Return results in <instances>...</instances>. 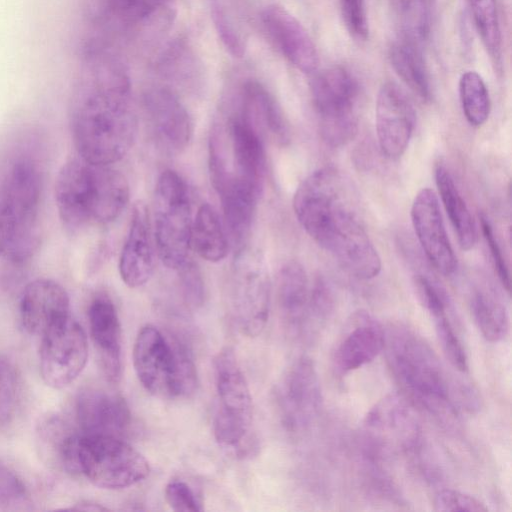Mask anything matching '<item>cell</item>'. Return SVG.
<instances>
[{
    "label": "cell",
    "mask_w": 512,
    "mask_h": 512,
    "mask_svg": "<svg viewBox=\"0 0 512 512\" xmlns=\"http://www.w3.org/2000/svg\"><path fill=\"white\" fill-rule=\"evenodd\" d=\"M84 68L71 116L74 145L83 160L112 165L131 149L138 132L129 79L108 52L85 56Z\"/></svg>",
    "instance_id": "1"
},
{
    "label": "cell",
    "mask_w": 512,
    "mask_h": 512,
    "mask_svg": "<svg viewBox=\"0 0 512 512\" xmlns=\"http://www.w3.org/2000/svg\"><path fill=\"white\" fill-rule=\"evenodd\" d=\"M293 210L304 231L352 276L376 277L381 258L348 205L340 173L323 167L307 176L293 197Z\"/></svg>",
    "instance_id": "2"
},
{
    "label": "cell",
    "mask_w": 512,
    "mask_h": 512,
    "mask_svg": "<svg viewBox=\"0 0 512 512\" xmlns=\"http://www.w3.org/2000/svg\"><path fill=\"white\" fill-rule=\"evenodd\" d=\"M37 139L20 138L0 152V256L22 263L36 246L43 164Z\"/></svg>",
    "instance_id": "3"
},
{
    "label": "cell",
    "mask_w": 512,
    "mask_h": 512,
    "mask_svg": "<svg viewBox=\"0 0 512 512\" xmlns=\"http://www.w3.org/2000/svg\"><path fill=\"white\" fill-rule=\"evenodd\" d=\"M63 227L75 233L90 224H107L125 209L130 189L126 177L111 165L73 158L60 168L54 187Z\"/></svg>",
    "instance_id": "4"
},
{
    "label": "cell",
    "mask_w": 512,
    "mask_h": 512,
    "mask_svg": "<svg viewBox=\"0 0 512 512\" xmlns=\"http://www.w3.org/2000/svg\"><path fill=\"white\" fill-rule=\"evenodd\" d=\"M387 360L402 390L427 410L456 413V391L431 346L412 330L391 327L385 335Z\"/></svg>",
    "instance_id": "5"
},
{
    "label": "cell",
    "mask_w": 512,
    "mask_h": 512,
    "mask_svg": "<svg viewBox=\"0 0 512 512\" xmlns=\"http://www.w3.org/2000/svg\"><path fill=\"white\" fill-rule=\"evenodd\" d=\"M133 365L142 386L158 397H188L198 385L190 351L177 338L147 324L136 337Z\"/></svg>",
    "instance_id": "6"
},
{
    "label": "cell",
    "mask_w": 512,
    "mask_h": 512,
    "mask_svg": "<svg viewBox=\"0 0 512 512\" xmlns=\"http://www.w3.org/2000/svg\"><path fill=\"white\" fill-rule=\"evenodd\" d=\"M192 221L185 182L175 171H163L154 194V239L161 261L171 269L188 260Z\"/></svg>",
    "instance_id": "7"
},
{
    "label": "cell",
    "mask_w": 512,
    "mask_h": 512,
    "mask_svg": "<svg viewBox=\"0 0 512 512\" xmlns=\"http://www.w3.org/2000/svg\"><path fill=\"white\" fill-rule=\"evenodd\" d=\"M310 91L323 141L334 148L346 145L358 130L356 78L344 67L326 68L313 77Z\"/></svg>",
    "instance_id": "8"
},
{
    "label": "cell",
    "mask_w": 512,
    "mask_h": 512,
    "mask_svg": "<svg viewBox=\"0 0 512 512\" xmlns=\"http://www.w3.org/2000/svg\"><path fill=\"white\" fill-rule=\"evenodd\" d=\"M218 407L213 431L216 441L242 451L252 425V397L234 350L221 349L214 359Z\"/></svg>",
    "instance_id": "9"
},
{
    "label": "cell",
    "mask_w": 512,
    "mask_h": 512,
    "mask_svg": "<svg viewBox=\"0 0 512 512\" xmlns=\"http://www.w3.org/2000/svg\"><path fill=\"white\" fill-rule=\"evenodd\" d=\"M78 457L80 474L103 489L133 486L150 472L145 457L119 437L81 435Z\"/></svg>",
    "instance_id": "10"
},
{
    "label": "cell",
    "mask_w": 512,
    "mask_h": 512,
    "mask_svg": "<svg viewBox=\"0 0 512 512\" xmlns=\"http://www.w3.org/2000/svg\"><path fill=\"white\" fill-rule=\"evenodd\" d=\"M235 321L243 334L255 337L264 330L270 306V282L263 259L245 248L238 253L231 279Z\"/></svg>",
    "instance_id": "11"
},
{
    "label": "cell",
    "mask_w": 512,
    "mask_h": 512,
    "mask_svg": "<svg viewBox=\"0 0 512 512\" xmlns=\"http://www.w3.org/2000/svg\"><path fill=\"white\" fill-rule=\"evenodd\" d=\"M41 337V377L51 388H64L79 376L86 365V334L81 325L70 316Z\"/></svg>",
    "instance_id": "12"
},
{
    "label": "cell",
    "mask_w": 512,
    "mask_h": 512,
    "mask_svg": "<svg viewBox=\"0 0 512 512\" xmlns=\"http://www.w3.org/2000/svg\"><path fill=\"white\" fill-rule=\"evenodd\" d=\"M319 377L311 358L297 359L286 373L278 392L283 425L290 432H299L310 425L321 407Z\"/></svg>",
    "instance_id": "13"
},
{
    "label": "cell",
    "mask_w": 512,
    "mask_h": 512,
    "mask_svg": "<svg viewBox=\"0 0 512 512\" xmlns=\"http://www.w3.org/2000/svg\"><path fill=\"white\" fill-rule=\"evenodd\" d=\"M415 109L406 93L395 83H384L377 95L375 126L382 153L397 159L406 151L415 127Z\"/></svg>",
    "instance_id": "14"
},
{
    "label": "cell",
    "mask_w": 512,
    "mask_h": 512,
    "mask_svg": "<svg viewBox=\"0 0 512 512\" xmlns=\"http://www.w3.org/2000/svg\"><path fill=\"white\" fill-rule=\"evenodd\" d=\"M175 14L173 0H97L99 24L126 35L166 29Z\"/></svg>",
    "instance_id": "15"
},
{
    "label": "cell",
    "mask_w": 512,
    "mask_h": 512,
    "mask_svg": "<svg viewBox=\"0 0 512 512\" xmlns=\"http://www.w3.org/2000/svg\"><path fill=\"white\" fill-rule=\"evenodd\" d=\"M143 107L159 146L168 153H181L191 139L192 122L178 96L166 87L151 88L143 96Z\"/></svg>",
    "instance_id": "16"
},
{
    "label": "cell",
    "mask_w": 512,
    "mask_h": 512,
    "mask_svg": "<svg viewBox=\"0 0 512 512\" xmlns=\"http://www.w3.org/2000/svg\"><path fill=\"white\" fill-rule=\"evenodd\" d=\"M412 225L417 239L431 264L442 274L451 275L457 259L446 233L439 201L430 188H422L411 206Z\"/></svg>",
    "instance_id": "17"
},
{
    "label": "cell",
    "mask_w": 512,
    "mask_h": 512,
    "mask_svg": "<svg viewBox=\"0 0 512 512\" xmlns=\"http://www.w3.org/2000/svg\"><path fill=\"white\" fill-rule=\"evenodd\" d=\"M263 28L274 47L295 68L313 73L319 64L316 46L303 25L285 8L272 4L261 14Z\"/></svg>",
    "instance_id": "18"
},
{
    "label": "cell",
    "mask_w": 512,
    "mask_h": 512,
    "mask_svg": "<svg viewBox=\"0 0 512 512\" xmlns=\"http://www.w3.org/2000/svg\"><path fill=\"white\" fill-rule=\"evenodd\" d=\"M76 421L81 435L123 438L131 413L123 397L98 388H85L76 399Z\"/></svg>",
    "instance_id": "19"
},
{
    "label": "cell",
    "mask_w": 512,
    "mask_h": 512,
    "mask_svg": "<svg viewBox=\"0 0 512 512\" xmlns=\"http://www.w3.org/2000/svg\"><path fill=\"white\" fill-rule=\"evenodd\" d=\"M69 317V296L58 282L41 278L26 285L20 300V318L28 333L42 336Z\"/></svg>",
    "instance_id": "20"
},
{
    "label": "cell",
    "mask_w": 512,
    "mask_h": 512,
    "mask_svg": "<svg viewBox=\"0 0 512 512\" xmlns=\"http://www.w3.org/2000/svg\"><path fill=\"white\" fill-rule=\"evenodd\" d=\"M154 255L149 210L139 201L133 206L129 231L119 258L122 281L131 288L144 285L153 274Z\"/></svg>",
    "instance_id": "21"
},
{
    "label": "cell",
    "mask_w": 512,
    "mask_h": 512,
    "mask_svg": "<svg viewBox=\"0 0 512 512\" xmlns=\"http://www.w3.org/2000/svg\"><path fill=\"white\" fill-rule=\"evenodd\" d=\"M348 324L334 357L337 369L343 373L370 363L385 347V331L367 311L353 313Z\"/></svg>",
    "instance_id": "22"
},
{
    "label": "cell",
    "mask_w": 512,
    "mask_h": 512,
    "mask_svg": "<svg viewBox=\"0 0 512 512\" xmlns=\"http://www.w3.org/2000/svg\"><path fill=\"white\" fill-rule=\"evenodd\" d=\"M90 334L102 370L110 382L121 377V325L113 302L106 296L93 299L88 309Z\"/></svg>",
    "instance_id": "23"
},
{
    "label": "cell",
    "mask_w": 512,
    "mask_h": 512,
    "mask_svg": "<svg viewBox=\"0 0 512 512\" xmlns=\"http://www.w3.org/2000/svg\"><path fill=\"white\" fill-rule=\"evenodd\" d=\"M413 416L402 397L390 395L371 409L366 417V426L386 444L407 448L418 436Z\"/></svg>",
    "instance_id": "24"
},
{
    "label": "cell",
    "mask_w": 512,
    "mask_h": 512,
    "mask_svg": "<svg viewBox=\"0 0 512 512\" xmlns=\"http://www.w3.org/2000/svg\"><path fill=\"white\" fill-rule=\"evenodd\" d=\"M277 302L289 330L301 329L309 313L310 288L304 267L297 261L282 266L277 277Z\"/></svg>",
    "instance_id": "25"
},
{
    "label": "cell",
    "mask_w": 512,
    "mask_h": 512,
    "mask_svg": "<svg viewBox=\"0 0 512 512\" xmlns=\"http://www.w3.org/2000/svg\"><path fill=\"white\" fill-rule=\"evenodd\" d=\"M239 109L262 133L266 130L280 144L290 140L286 118L271 93L257 81H247L241 90Z\"/></svg>",
    "instance_id": "26"
},
{
    "label": "cell",
    "mask_w": 512,
    "mask_h": 512,
    "mask_svg": "<svg viewBox=\"0 0 512 512\" xmlns=\"http://www.w3.org/2000/svg\"><path fill=\"white\" fill-rule=\"evenodd\" d=\"M389 60L402 81L422 100L431 98V83L421 44L400 35L389 48Z\"/></svg>",
    "instance_id": "27"
},
{
    "label": "cell",
    "mask_w": 512,
    "mask_h": 512,
    "mask_svg": "<svg viewBox=\"0 0 512 512\" xmlns=\"http://www.w3.org/2000/svg\"><path fill=\"white\" fill-rule=\"evenodd\" d=\"M435 181L460 247L466 251L472 249L477 241L476 225L452 175L444 165L436 167Z\"/></svg>",
    "instance_id": "28"
},
{
    "label": "cell",
    "mask_w": 512,
    "mask_h": 512,
    "mask_svg": "<svg viewBox=\"0 0 512 512\" xmlns=\"http://www.w3.org/2000/svg\"><path fill=\"white\" fill-rule=\"evenodd\" d=\"M38 433L43 449L58 467L70 474H80L78 430L59 417H51L42 423Z\"/></svg>",
    "instance_id": "29"
},
{
    "label": "cell",
    "mask_w": 512,
    "mask_h": 512,
    "mask_svg": "<svg viewBox=\"0 0 512 512\" xmlns=\"http://www.w3.org/2000/svg\"><path fill=\"white\" fill-rule=\"evenodd\" d=\"M190 244L202 259L209 262L222 261L228 253L225 228L209 204H202L192 221Z\"/></svg>",
    "instance_id": "30"
},
{
    "label": "cell",
    "mask_w": 512,
    "mask_h": 512,
    "mask_svg": "<svg viewBox=\"0 0 512 512\" xmlns=\"http://www.w3.org/2000/svg\"><path fill=\"white\" fill-rule=\"evenodd\" d=\"M472 314L483 337L489 342L503 340L509 328L504 306L489 294L476 291L471 299Z\"/></svg>",
    "instance_id": "31"
},
{
    "label": "cell",
    "mask_w": 512,
    "mask_h": 512,
    "mask_svg": "<svg viewBox=\"0 0 512 512\" xmlns=\"http://www.w3.org/2000/svg\"><path fill=\"white\" fill-rule=\"evenodd\" d=\"M468 4L481 41L495 65L500 68L502 37L496 0H468Z\"/></svg>",
    "instance_id": "32"
},
{
    "label": "cell",
    "mask_w": 512,
    "mask_h": 512,
    "mask_svg": "<svg viewBox=\"0 0 512 512\" xmlns=\"http://www.w3.org/2000/svg\"><path fill=\"white\" fill-rule=\"evenodd\" d=\"M459 97L464 116L472 126L483 125L490 113V97L483 78L465 71L459 79Z\"/></svg>",
    "instance_id": "33"
},
{
    "label": "cell",
    "mask_w": 512,
    "mask_h": 512,
    "mask_svg": "<svg viewBox=\"0 0 512 512\" xmlns=\"http://www.w3.org/2000/svg\"><path fill=\"white\" fill-rule=\"evenodd\" d=\"M436 0H398L401 35L424 43L430 36Z\"/></svg>",
    "instance_id": "34"
},
{
    "label": "cell",
    "mask_w": 512,
    "mask_h": 512,
    "mask_svg": "<svg viewBox=\"0 0 512 512\" xmlns=\"http://www.w3.org/2000/svg\"><path fill=\"white\" fill-rule=\"evenodd\" d=\"M156 67L164 76L187 81L196 74L198 65L190 47L182 40H175L161 52Z\"/></svg>",
    "instance_id": "35"
},
{
    "label": "cell",
    "mask_w": 512,
    "mask_h": 512,
    "mask_svg": "<svg viewBox=\"0 0 512 512\" xmlns=\"http://www.w3.org/2000/svg\"><path fill=\"white\" fill-rule=\"evenodd\" d=\"M211 15L216 31L225 48L232 56L242 57L246 49L245 39L224 5L216 0L213 1Z\"/></svg>",
    "instance_id": "36"
},
{
    "label": "cell",
    "mask_w": 512,
    "mask_h": 512,
    "mask_svg": "<svg viewBox=\"0 0 512 512\" xmlns=\"http://www.w3.org/2000/svg\"><path fill=\"white\" fill-rule=\"evenodd\" d=\"M435 330L442 350L450 364L460 372L468 371V358L447 314L434 318Z\"/></svg>",
    "instance_id": "37"
},
{
    "label": "cell",
    "mask_w": 512,
    "mask_h": 512,
    "mask_svg": "<svg viewBox=\"0 0 512 512\" xmlns=\"http://www.w3.org/2000/svg\"><path fill=\"white\" fill-rule=\"evenodd\" d=\"M343 22L350 35L365 41L369 35L365 0H339Z\"/></svg>",
    "instance_id": "38"
},
{
    "label": "cell",
    "mask_w": 512,
    "mask_h": 512,
    "mask_svg": "<svg viewBox=\"0 0 512 512\" xmlns=\"http://www.w3.org/2000/svg\"><path fill=\"white\" fill-rule=\"evenodd\" d=\"M434 510L441 512L469 511L486 512L488 508L477 498L451 489L436 493L433 500Z\"/></svg>",
    "instance_id": "39"
},
{
    "label": "cell",
    "mask_w": 512,
    "mask_h": 512,
    "mask_svg": "<svg viewBox=\"0 0 512 512\" xmlns=\"http://www.w3.org/2000/svg\"><path fill=\"white\" fill-rule=\"evenodd\" d=\"M414 287L421 305L433 318L446 315V295L433 281L424 275H417L414 278Z\"/></svg>",
    "instance_id": "40"
},
{
    "label": "cell",
    "mask_w": 512,
    "mask_h": 512,
    "mask_svg": "<svg viewBox=\"0 0 512 512\" xmlns=\"http://www.w3.org/2000/svg\"><path fill=\"white\" fill-rule=\"evenodd\" d=\"M17 391L18 379L14 368L5 360H0V424L12 417Z\"/></svg>",
    "instance_id": "41"
},
{
    "label": "cell",
    "mask_w": 512,
    "mask_h": 512,
    "mask_svg": "<svg viewBox=\"0 0 512 512\" xmlns=\"http://www.w3.org/2000/svg\"><path fill=\"white\" fill-rule=\"evenodd\" d=\"M177 271L187 303L192 307L201 306L205 298V287L198 266L192 261L187 260Z\"/></svg>",
    "instance_id": "42"
},
{
    "label": "cell",
    "mask_w": 512,
    "mask_h": 512,
    "mask_svg": "<svg viewBox=\"0 0 512 512\" xmlns=\"http://www.w3.org/2000/svg\"><path fill=\"white\" fill-rule=\"evenodd\" d=\"M481 229L483 237L489 248L495 271L500 282L507 292L510 291V272L506 259L503 255L501 246L495 236L493 227L489 219L485 215L480 216Z\"/></svg>",
    "instance_id": "43"
},
{
    "label": "cell",
    "mask_w": 512,
    "mask_h": 512,
    "mask_svg": "<svg viewBox=\"0 0 512 512\" xmlns=\"http://www.w3.org/2000/svg\"><path fill=\"white\" fill-rule=\"evenodd\" d=\"M165 499L174 511L196 512L202 510L195 493L183 481L174 480L169 482L165 488Z\"/></svg>",
    "instance_id": "44"
},
{
    "label": "cell",
    "mask_w": 512,
    "mask_h": 512,
    "mask_svg": "<svg viewBox=\"0 0 512 512\" xmlns=\"http://www.w3.org/2000/svg\"><path fill=\"white\" fill-rule=\"evenodd\" d=\"M27 500V490L18 476L0 463V504L16 505Z\"/></svg>",
    "instance_id": "45"
},
{
    "label": "cell",
    "mask_w": 512,
    "mask_h": 512,
    "mask_svg": "<svg viewBox=\"0 0 512 512\" xmlns=\"http://www.w3.org/2000/svg\"><path fill=\"white\" fill-rule=\"evenodd\" d=\"M334 306V295L327 281L319 277L310 288L309 312L318 318L327 317Z\"/></svg>",
    "instance_id": "46"
},
{
    "label": "cell",
    "mask_w": 512,
    "mask_h": 512,
    "mask_svg": "<svg viewBox=\"0 0 512 512\" xmlns=\"http://www.w3.org/2000/svg\"><path fill=\"white\" fill-rule=\"evenodd\" d=\"M72 509L85 510V511H106V510H108V508H106L98 503H94V502H90V501H83V502L77 503V504H75L74 507H72Z\"/></svg>",
    "instance_id": "47"
}]
</instances>
